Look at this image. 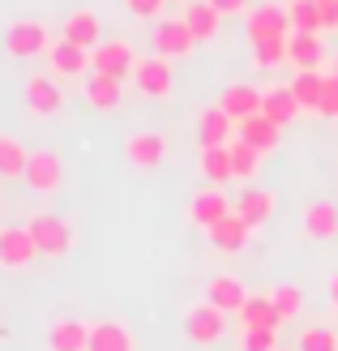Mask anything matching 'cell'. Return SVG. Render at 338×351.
<instances>
[{"label": "cell", "mask_w": 338, "mask_h": 351, "mask_svg": "<svg viewBox=\"0 0 338 351\" xmlns=\"http://www.w3.org/2000/svg\"><path fill=\"white\" fill-rule=\"evenodd\" d=\"M47 47H51V30H47V22H39V17H13L5 26V51L13 60H30V56H39Z\"/></svg>", "instance_id": "6da1fadb"}, {"label": "cell", "mask_w": 338, "mask_h": 351, "mask_svg": "<svg viewBox=\"0 0 338 351\" xmlns=\"http://www.w3.org/2000/svg\"><path fill=\"white\" fill-rule=\"evenodd\" d=\"M197 47V34L189 30L184 17H158L154 22V56L163 60H184Z\"/></svg>", "instance_id": "7a4b0ae2"}, {"label": "cell", "mask_w": 338, "mask_h": 351, "mask_svg": "<svg viewBox=\"0 0 338 351\" xmlns=\"http://www.w3.org/2000/svg\"><path fill=\"white\" fill-rule=\"evenodd\" d=\"M26 189L39 193V197H51V193H60L64 184V159L56 150H30V163H26Z\"/></svg>", "instance_id": "3957f363"}, {"label": "cell", "mask_w": 338, "mask_h": 351, "mask_svg": "<svg viewBox=\"0 0 338 351\" xmlns=\"http://www.w3.org/2000/svg\"><path fill=\"white\" fill-rule=\"evenodd\" d=\"M184 335H189V343H197V347H215V343H223V335H227V313L215 308L210 300L193 304V308L184 313Z\"/></svg>", "instance_id": "277c9868"}, {"label": "cell", "mask_w": 338, "mask_h": 351, "mask_svg": "<svg viewBox=\"0 0 338 351\" xmlns=\"http://www.w3.org/2000/svg\"><path fill=\"white\" fill-rule=\"evenodd\" d=\"M47 69H51V77L56 82H77V77H90L95 73V60H90V51L77 47V43H69V39H56L47 47Z\"/></svg>", "instance_id": "5b68a950"}, {"label": "cell", "mask_w": 338, "mask_h": 351, "mask_svg": "<svg viewBox=\"0 0 338 351\" xmlns=\"http://www.w3.org/2000/svg\"><path fill=\"white\" fill-rule=\"evenodd\" d=\"M291 17H287V5H257L248 13V43L261 47V43H278V39H291Z\"/></svg>", "instance_id": "8992f818"}, {"label": "cell", "mask_w": 338, "mask_h": 351, "mask_svg": "<svg viewBox=\"0 0 338 351\" xmlns=\"http://www.w3.org/2000/svg\"><path fill=\"white\" fill-rule=\"evenodd\" d=\"M26 232L34 236V244H39L43 257H64L69 249H73V227H69L60 215H34L26 223Z\"/></svg>", "instance_id": "52a82bcc"}, {"label": "cell", "mask_w": 338, "mask_h": 351, "mask_svg": "<svg viewBox=\"0 0 338 351\" xmlns=\"http://www.w3.org/2000/svg\"><path fill=\"white\" fill-rule=\"evenodd\" d=\"M124 159H129L137 171H158L167 159V137L158 129H137L129 133V142H124Z\"/></svg>", "instance_id": "ba28073f"}, {"label": "cell", "mask_w": 338, "mask_h": 351, "mask_svg": "<svg viewBox=\"0 0 338 351\" xmlns=\"http://www.w3.org/2000/svg\"><path fill=\"white\" fill-rule=\"evenodd\" d=\"M90 60H95V73H108V77H133V69H137V51L124 43V39H103L95 51H90Z\"/></svg>", "instance_id": "9c48e42d"}, {"label": "cell", "mask_w": 338, "mask_h": 351, "mask_svg": "<svg viewBox=\"0 0 338 351\" xmlns=\"http://www.w3.org/2000/svg\"><path fill=\"white\" fill-rule=\"evenodd\" d=\"M133 86H137V95H146V99H167L171 86H176L171 60H163V56L137 60V69H133Z\"/></svg>", "instance_id": "30bf717a"}, {"label": "cell", "mask_w": 338, "mask_h": 351, "mask_svg": "<svg viewBox=\"0 0 338 351\" xmlns=\"http://www.w3.org/2000/svg\"><path fill=\"white\" fill-rule=\"evenodd\" d=\"M39 257V244L26 227H0V270H26Z\"/></svg>", "instance_id": "8fae6325"}, {"label": "cell", "mask_w": 338, "mask_h": 351, "mask_svg": "<svg viewBox=\"0 0 338 351\" xmlns=\"http://www.w3.org/2000/svg\"><path fill=\"white\" fill-rule=\"evenodd\" d=\"M231 210H236V206H231L215 184H206L202 193H193V202H189V223L202 227V232H210V227H219Z\"/></svg>", "instance_id": "7c38bea8"}, {"label": "cell", "mask_w": 338, "mask_h": 351, "mask_svg": "<svg viewBox=\"0 0 338 351\" xmlns=\"http://www.w3.org/2000/svg\"><path fill=\"white\" fill-rule=\"evenodd\" d=\"M26 108H30V116H39V120L60 116V108H64L60 82L47 77V73H34V77L26 82Z\"/></svg>", "instance_id": "4fadbf2b"}, {"label": "cell", "mask_w": 338, "mask_h": 351, "mask_svg": "<svg viewBox=\"0 0 338 351\" xmlns=\"http://www.w3.org/2000/svg\"><path fill=\"white\" fill-rule=\"evenodd\" d=\"M287 51H291V69H295V73H322V64H326V56H330L322 34H304V30L291 34Z\"/></svg>", "instance_id": "5bb4252c"}, {"label": "cell", "mask_w": 338, "mask_h": 351, "mask_svg": "<svg viewBox=\"0 0 338 351\" xmlns=\"http://www.w3.org/2000/svg\"><path fill=\"white\" fill-rule=\"evenodd\" d=\"M60 39H69V43H77V47H86V51H95L99 43H103V26H99V13L95 9H73L60 22Z\"/></svg>", "instance_id": "9a60e30c"}, {"label": "cell", "mask_w": 338, "mask_h": 351, "mask_svg": "<svg viewBox=\"0 0 338 351\" xmlns=\"http://www.w3.org/2000/svg\"><path fill=\"white\" fill-rule=\"evenodd\" d=\"M278 137H282V125H274L265 112H257V116H244V120H236V142H248L253 150H274L278 146Z\"/></svg>", "instance_id": "2e32d148"}, {"label": "cell", "mask_w": 338, "mask_h": 351, "mask_svg": "<svg viewBox=\"0 0 338 351\" xmlns=\"http://www.w3.org/2000/svg\"><path fill=\"white\" fill-rule=\"evenodd\" d=\"M47 351H90V322L60 317L47 330Z\"/></svg>", "instance_id": "e0dca14e"}, {"label": "cell", "mask_w": 338, "mask_h": 351, "mask_svg": "<svg viewBox=\"0 0 338 351\" xmlns=\"http://www.w3.org/2000/svg\"><path fill=\"white\" fill-rule=\"evenodd\" d=\"M231 133H236V120L219 103L215 108H202V116H197V142L202 146H231Z\"/></svg>", "instance_id": "ac0fdd59"}, {"label": "cell", "mask_w": 338, "mask_h": 351, "mask_svg": "<svg viewBox=\"0 0 338 351\" xmlns=\"http://www.w3.org/2000/svg\"><path fill=\"white\" fill-rule=\"evenodd\" d=\"M206 300L223 308V313H240L248 304V291H244V278L236 274H219V278H210V287H206Z\"/></svg>", "instance_id": "d6986e66"}, {"label": "cell", "mask_w": 338, "mask_h": 351, "mask_svg": "<svg viewBox=\"0 0 338 351\" xmlns=\"http://www.w3.org/2000/svg\"><path fill=\"white\" fill-rule=\"evenodd\" d=\"M86 103H90L95 112H116L124 103V82L108 77V73H90L86 77Z\"/></svg>", "instance_id": "ffe728a7"}, {"label": "cell", "mask_w": 338, "mask_h": 351, "mask_svg": "<svg viewBox=\"0 0 338 351\" xmlns=\"http://www.w3.org/2000/svg\"><path fill=\"white\" fill-rule=\"evenodd\" d=\"M206 236H210V244H215L219 253H240L244 244L253 240V227H248V223H244V219L236 215V210H231V215H227V219H223L219 227H210Z\"/></svg>", "instance_id": "44dd1931"}, {"label": "cell", "mask_w": 338, "mask_h": 351, "mask_svg": "<svg viewBox=\"0 0 338 351\" xmlns=\"http://www.w3.org/2000/svg\"><path fill=\"white\" fill-rule=\"evenodd\" d=\"M180 17L189 22V30L197 34V43H210V39H219V34H223V13L210 5V0H193Z\"/></svg>", "instance_id": "7402d4cb"}, {"label": "cell", "mask_w": 338, "mask_h": 351, "mask_svg": "<svg viewBox=\"0 0 338 351\" xmlns=\"http://www.w3.org/2000/svg\"><path fill=\"white\" fill-rule=\"evenodd\" d=\"M219 108H223L231 120L257 116V112H261V90H257V86H248V82H236V86H227V90L219 95Z\"/></svg>", "instance_id": "603a6c76"}, {"label": "cell", "mask_w": 338, "mask_h": 351, "mask_svg": "<svg viewBox=\"0 0 338 351\" xmlns=\"http://www.w3.org/2000/svg\"><path fill=\"white\" fill-rule=\"evenodd\" d=\"M90 351H137V339L124 322H95L90 326Z\"/></svg>", "instance_id": "cb8c5ba5"}, {"label": "cell", "mask_w": 338, "mask_h": 351, "mask_svg": "<svg viewBox=\"0 0 338 351\" xmlns=\"http://www.w3.org/2000/svg\"><path fill=\"white\" fill-rule=\"evenodd\" d=\"M261 112L274 120V125H282L287 129L291 120L300 116V99H295V90L291 86H270V90H261Z\"/></svg>", "instance_id": "d4e9b609"}, {"label": "cell", "mask_w": 338, "mask_h": 351, "mask_svg": "<svg viewBox=\"0 0 338 351\" xmlns=\"http://www.w3.org/2000/svg\"><path fill=\"white\" fill-rule=\"evenodd\" d=\"M197 171L206 176V184H227L236 180V167H231V146H202L197 154Z\"/></svg>", "instance_id": "484cf974"}, {"label": "cell", "mask_w": 338, "mask_h": 351, "mask_svg": "<svg viewBox=\"0 0 338 351\" xmlns=\"http://www.w3.org/2000/svg\"><path fill=\"white\" fill-rule=\"evenodd\" d=\"M236 215L257 232V227L270 223V215H274V193L270 189H244L240 202H236Z\"/></svg>", "instance_id": "4316f807"}, {"label": "cell", "mask_w": 338, "mask_h": 351, "mask_svg": "<svg viewBox=\"0 0 338 351\" xmlns=\"http://www.w3.org/2000/svg\"><path fill=\"white\" fill-rule=\"evenodd\" d=\"M236 317H240V330H282L270 295H248V304L236 313Z\"/></svg>", "instance_id": "83f0119b"}, {"label": "cell", "mask_w": 338, "mask_h": 351, "mask_svg": "<svg viewBox=\"0 0 338 351\" xmlns=\"http://www.w3.org/2000/svg\"><path fill=\"white\" fill-rule=\"evenodd\" d=\"M291 90L300 99V112L304 116H322V99H326V73H295Z\"/></svg>", "instance_id": "f1b7e54d"}, {"label": "cell", "mask_w": 338, "mask_h": 351, "mask_svg": "<svg viewBox=\"0 0 338 351\" xmlns=\"http://www.w3.org/2000/svg\"><path fill=\"white\" fill-rule=\"evenodd\" d=\"M304 236L309 240H334L338 236V210L330 202H313L304 210Z\"/></svg>", "instance_id": "f546056e"}, {"label": "cell", "mask_w": 338, "mask_h": 351, "mask_svg": "<svg viewBox=\"0 0 338 351\" xmlns=\"http://www.w3.org/2000/svg\"><path fill=\"white\" fill-rule=\"evenodd\" d=\"M26 163H30V150L17 142V137L0 133V180H22Z\"/></svg>", "instance_id": "4dcf8cb0"}, {"label": "cell", "mask_w": 338, "mask_h": 351, "mask_svg": "<svg viewBox=\"0 0 338 351\" xmlns=\"http://www.w3.org/2000/svg\"><path fill=\"white\" fill-rule=\"evenodd\" d=\"M270 300H274V313H278V322L287 326V322H295L300 313H304V291H300L295 283H282V287H274L270 291Z\"/></svg>", "instance_id": "1f68e13d"}, {"label": "cell", "mask_w": 338, "mask_h": 351, "mask_svg": "<svg viewBox=\"0 0 338 351\" xmlns=\"http://www.w3.org/2000/svg\"><path fill=\"white\" fill-rule=\"evenodd\" d=\"M287 17H291V30L322 34V5L317 0H287Z\"/></svg>", "instance_id": "d6a6232c"}, {"label": "cell", "mask_w": 338, "mask_h": 351, "mask_svg": "<svg viewBox=\"0 0 338 351\" xmlns=\"http://www.w3.org/2000/svg\"><path fill=\"white\" fill-rule=\"evenodd\" d=\"M231 167H236V180H253L261 171V150H253L248 142H231Z\"/></svg>", "instance_id": "836d02e7"}, {"label": "cell", "mask_w": 338, "mask_h": 351, "mask_svg": "<svg viewBox=\"0 0 338 351\" xmlns=\"http://www.w3.org/2000/svg\"><path fill=\"white\" fill-rule=\"evenodd\" d=\"M287 43H291V39H278V43H261V47H253V64H257V69H278V64H291Z\"/></svg>", "instance_id": "e575fe53"}, {"label": "cell", "mask_w": 338, "mask_h": 351, "mask_svg": "<svg viewBox=\"0 0 338 351\" xmlns=\"http://www.w3.org/2000/svg\"><path fill=\"white\" fill-rule=\"evenodd\" d=\"M300 351H338V335L330 326H309L300 335Z\"/></svg>", "instance_id": "d590c367"}, {"label": "cell", "mask_w": 338, "mask_h": 351, "mask_svg": "<svg viewBox=\"0 0 338 351\" xmlns=\"http://www.w3.org/2000/svg\"><path fill=\"white\" fill-rule=\"evenodd\" d=\"M167 0H124V13L137 17V22H158V17H167Z\"/></svg>", "instance_id": "8d00e7d4"}, {"label": "cell", "mask_w": 338, "mask_h": 351, "mask_svg": "<svg viewBox=\"0 0 338 351\" xmlns=\"http://www.w3.org/2000/svg\"><path fill=\"white\" fill-rule=\"evenodd\" d=\"M240 347L244 351H274L278 330H240Z\"/></svg>", "instance_id": "74e56055"}, {"label": "cell", "mask_w": 338, "mask_h": 351, "mask_svg": "<svg viewBox=\"0 0 338 351\" xmlns=\"http://www.w3.org/2000/svg\"><path fill=\"white\" fill-rule=\"evenodd\" d=\"M210 5H215L223 17H244V13H253V9H248V0H210Z\"/></svg>", "instance_id": "f35d334b"}, {"label": "cell", "mask_w": 338, "mask_h": 351, "mask_svg": "<svg viewBox=\"0 0 338 351\" xmlns=\"http://www.w3.org/2000/svg\"><path fill=\"white\" fill-rule=\"evenodd\" d=\"M338 108V77H326V99H322V116H334Z\"/></svg>", "instance_id": "ab89813d"}, {"label": "cell", "mask_w": 338, "mask_h": 351, "mask_svg": "<svg viewBox=\"0 0 338 351\" xmlns=\"http://www.w3.org/2000/svg\"><path fill=\"white\" fill-rule=\"evenodd\" d=\"M330 308H334V313H338V274H334V278H330Z\"/></svg>", "instance_id": "60d3db41"}, {"label": "cell", "mask_w": 338, "mask_h": 351, "mask_svg": "<svg viewBox=\"0 0 338 351\" xmlns=\"http://www.w3.org/2000/svg\"><path fill=\"white\" fill-rule=\"evenodd\" d=\"M334 77H338V56H334Z\"/></svg>", "instance_id": "b9f144b4"}, {"label": "cell", "mask_w": 338, "mask_h": 351, "mask_svg": "<svg viewBox=\"0 0 338 351\" xmlns=\"http://www.w3.org/2000/svg\"><path fill=\"white\" fill-rule=\"evenodd\" d=\"M317 5H330V0H317Z\"/></svg>", "instance_id": "7bdbcfd3"}, {"label": "cell", "mask_w": 338, "mask_h": 351, "mask_svg": "<svg viewBox=\"0 0 338 351\" xmlns=\"http://www.w3.org/2000/svg\"><path fill=\"white\" fill-rule=\"evenodd\" d=\"M334 13H338V0H334Z\"/></svg>", "instance_id": "ee69618b"}, {"label": "cell", "mask_w": 338, "mask_h": 351, "mask_svg": "<svg viewBox=\"0 0 338 351\" xmlns=\"http://www.w3.org/2000/svg\"><path fill=\"white\" fill-rule=\"evenodd\" d=\"M334 120H338V108H334Z\"/></svg>", "instance_id": "f6af8a7d"}, {"label": "cell", "mask_w": 338, "mask_h": 351, "mask_svg": "<svg viewBox=\"0 0 338 351\" xmlns=\"http://www.w3.org/2000/svg\"><path fill=\"white\" fill-rule=\"evenodd\" d=\"M274 351H282V347H274Z\"/></svg>", "instance_id": "bcb514c9"}]
</instances>
